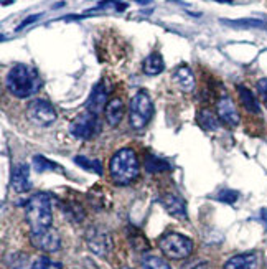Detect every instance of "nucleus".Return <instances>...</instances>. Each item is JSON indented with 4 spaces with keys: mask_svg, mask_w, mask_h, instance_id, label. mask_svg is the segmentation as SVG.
<instances>
[{
    "mask_svg": "<svg viewBox=\"0 0 267 269\" xmlns=\"http://www.w3.org/2000/svg\"><path fill=\"white\" fill-rule=\"evenodd\" d=\"M40 76L37 69L26 65H15L7 74V88L17 98H28L40 90Z\"/></svg>",
    "mask_w": 267,
    "mask_h": 269,
    "instance_id": "1",
    "label": "nucleus"
},
{
    "mask_svg": "<svg viewBox=\"0 0 267 269\" xmlns=\"http://www.w3.org/2000/svg\"><path fill=\"white\" fill-rule=\"evenodd\" d=\"M139 158L132 149H122L115 152L109 162V174L114 183L129 185L139 175Z\"/></svg>",
    "mask_w": 267,
    "mask_h": 269,
    "instance_id": "2",
    "label": "nucleus"
},
{
    "mask_svg": "<svg viewBox=\"0 0 267 269\" xmlns=\"http://www.w3.org/2000/svg\"><path fill=\"white\" fill-rule=\"evenodd\" d=\"M26 220L32 233L43 231L51 226V200L46 193H37L26 203Z\"/></svg>",
    "mask_w": 267,
    "mask_h": 269,
    "instance_id": "3",
    "label": "nucleus"
},
{
    "mask_svg": "<svg viewBox=\"0 0 267 269\" xmlns=\"http://www.w3.org/2000/svg\"><path fill=\"white\" fill-rule=\"evenodd\" d=\"M154 114V104L150 96L145 91H139L135 96L131 99L129 104V121L134 129H142L149 124Z\"/></svg>",
    "mask_w": 267,
    "mask_h": 269,
    "instance_id": "4",
    "label": "nucleus"
},
{
    "mask_svg": "<svg viewBox=\"0 0 267 269\" xmlns=\"http://www.w3.org/2000/svg\"><path fill=\"white\" fill-rule=\"evenodd\" d=\"M193 241L180 233H168L158 240V248L170 259H185L193 253Z\"/></svg>",
    "mask_w": 267,
    "mask_h": 269,
    "instance_id": "5",
    "label": "nucleus"
},
{
    "mask_svg": "<svg viewBox=\"0 0 267 269\" xmlns=\"http://www.w3.org/2000/svg\"><path fill=\"white\" fill-rule=\"evenodd\" d=\"M26 116L37 126L46 127L56 121V111L46 99H33L26 108Z\"/></svg>",
    "mask_w": 267,
    "mask_h": 269,
    "instance_id": "6",
    "label": "nucleus"
},
{
    "mask_svg": "<svg viewBox=\"0 0 267 269\" xmlns=\"http://www.w3.org/2000/svg\"><path fill=\"white\" fill-rule=\"evenodd\" d=\"M86 243L89 249L97 256H108L112 249V238L109 231L101 226H92L86 231Z\"/></svg>",
    "mask_w": 267,
    "mask_h": 269,
    "instance_id": "7",
    "label": "nucleus"
},
{
    "mask_svg": "<svg viewBox=\"0 0 267 269\" xmlns=\"http://www.w3.org/2000/svg\"><path fill=\"white\" fill-rule=\"evenodd\" d=\"M69 131L71 134L79 140L91 139L97 131V116L89 111L78 114V116L73 119V122H71Z\"/></svg>",
    "mask_w": 267,
    "mask_h": 269,
    "instance_id": "8",
    "label": "nucleus"
},
{
    "mask_svg": "<svg viewBox=\"0 0 267 269\" xmlns=\"http://www.w3.org/2000/svg\"><path fill=\"white\" fill-rule=\"evenodd\" d=\"M32 243L37 246L38 249L46 251V253H55V251L60 249L61 246V240L60 235L55 228H46L43 231L38 233H32Z\"/></svg>",
    "mask_w": 267,
    "mask_h": 269,
    "instance_id": "9",
    "label": "nucleus"
},
{
    "mask_svg": "<svg viewBox=\"0 0 267 269\" xmlns=\"http://www.w3.org/2000/svg\"><path fill=\"white\" fill-rule=\"evenodd\" d=\"M216 112H218V117L222 124H226L228 127H236L241 121L239 117V112L236 109V104L233 103V99L229 96H221L218 99V104H216Z\"/></svg>",
    "mask_w": 267,
    "mask_h": 269,
    "instance_id": "10",
    "label": "nucleus"
},
{
    "mask_svg": "<svg viewBox=\"0 0 267 269\" xmlns=\"http://www.w3.org/2000/svg\"><path fill=\"white\" fill-rule=\"evenodd\" d=\"M108 103H109V90H108V86L104 85V81H99L94 88H92L91 94H89L86 109L89 112L97 116L101 111H104Z\"/></svg>",
    "mask_w": 267,
    "mask_h": 269,
    "instance_id": "11",
    "label": "nucleus"
},
{
    "mask_svg": "<svg viewBox=\"0 0 267 269\" xmlns=\"http://www.w3.org/2000/svg\"><path fill=\"white\" fill-rule=\"evenodd\" d=\"M10 185L17 193H25L30 190V169L26 164H19L12 169L10 175Z\"/></svg>",
    "mask_w": 267,
    "mask_h": 269,
    "instance_id": "12",
    "label": "nucleus"
},
{
    "mask_svg": "<svg viewBox=\"0 0 267 269\" xmlns=\"http://www.w3.org/2000/svg\"><path fill=\"white\" fill-rule=\"evenodd\" d=\"M222 269H261V256L257 253H243L229 258Z\"/></svg>",
    "mask_w": 267,
    "mask_h": 269,
    "instance_id": "13",
    "label": "nucleus"
},
{
    "mask_svg": "<svg viewBox=\"0 0 267 269\" xmlns=\"http://www.w3.org/2000/svg\"><path fill=\"white\" fill-rule=\"evenodd\" d=\"M173 83L177 85L178 90L183 92H191L195 90V85H197V83H195L193 71H191V68L186 65L178 66L175 69V73H173Z\"/></svg>",
    "mask_w": 267,
    "mask_h": 269,
    "instance_id": "14",
    "label": "nucleus"
},
{
    "mask_svg": "<svg viewBox=\"0 0 267 269\" xmlns=\"http://www.w3.org/2000/svg\"><path fill=\"white\" fill-rule=\"evenodd\" d=\"M124 112H126V106H124V101L121 98H112L109 99L108 106L104 109V117L108 121L109 126H119V122L122 121Z\"/></svg>",
    "mask_w": 267,
    "mask_h": 269,
    "instance_id": "15",
    "label": "nucleus"
},
{
    "mask_svg": "<svg viewBox=\"0 0 267 269\" xmlns=\"http://www.w3.org/2000/svg\"><path fill=\"white\" fill-rule=\"evenodd\" d=\"M162 202L165 210L172 217H175L178 220H186V205L181 197H178L177 193H167Z\"/></svg>",
    "mask_w": 267,
    "mask_h": 269,
    "instance_id": "16",
    "label": "nucleus"
},
{
    "mask_svg": "<svg viewBox=\"0 0 267 269\" xmlns=\"http://www.w3.org/2000/svg\"><path fill=\"white\" fill-rule=\"evenodd\" d=\"M238 94H239V101H241L243 108L246 109L249 114H254V116H259L261 114V106L259 101L256 99V96L252 94L251 90L243 85H238Z\"/></svg>",
    "mask_w": 267,
    "mask_h": 269,
    "instance_id": "17",
    "label": "nucleus"
},
{
    "mask_svg": "<svg viewBox=\"0 0 267 269\" xmlns=\"http://www.w3.org/2000/svg\"><path fill=\"white\" fill-rule=\"evenodd\" d=\"M144 73L149 74V76H157L163 71V68H165V65H163V58L158 55V53H152V55H149L144 61Z\"/></svg>",
    "mask_w": 267,
    "mask_h": 269,
    "instance_id": "18",
    "label": "nucleus"
},
{
    "mask_svg": "<svg viewBox=\"0 0 267 269\" xmlns=\"http://www.w3.org/2000/svg\"><path fill=\"white\" fill-rule=\"evenodd\" d=\"M197 122L204 131H216L220 127V117H216L210 109H200L197 114Z\"/></svg>",
    "mask_w": 267,
    "mask_h": 269,
    "instance_id": "19",
    "label": "nucleus"
},
{
    "mask_svg": "<svg viewBox=\"0 0 267 269\" xmlns=\"http://www.w3.org/2000/svg\"><path fill=\"white\" fill-rule=\"evenodd\" d=\"M224 25L234 28H266L267 23L261 19H239V20H221Z\"/></svg>",
    "mask_w": 267,
    "mask_h": 269,
    "instance_id": "20",
    "label": "nucleus"
},
{
    "mask_svg": "<svg viewBox=\"0 0 267 269\" xmlns=\"http://www.w3.org/2000/svg\"><path fill=\"white\" fill-rule=\"evenodd\" d=\"M145 169L150 172V174H158V172H165L170 169V165H168V162L165 158H160L157 156H154V154H149V156H145Z\"/></svg>",
    "mask_w": 267,
    "mask_h": 269,
    "instance_id": "21",
    "label": "nucleus"
},
{
    "mask_svg": "<svg viewBox=\"0 0 267 269\" xmlns=\"http://www.w3.org/2000/svg\"><path fill=\"white\" fill-rule=\"evenodd\" d=\"M66 217H68L71 222H83L84 218V208L79 203H76V202H69V203H66L63 206Z\"/></svg>",
    "mask_w": 267,
    "mask_h": 269,
    "instance_id": "22",
    "label": "nucleus"
},
{
    "mask_svg": "<svg viewBox=\"0 0 267 269\" xmlns=\"http://www.w3.org/2000/svg\"><path fill=\"white\" fill-rule=\"evenodd\" d=\"M142 269H172L165 259L158 256H145L142 259Z\"/></svg>",
    "mask_w": 267,
    "mask_h": 269,
    "instance_id": "23",
    "label": "nucleus"
},
{
    "mask_svg": "<svg viewBox=\"0 0 267 269\" xmlns=\"http://www.w3.org/2000/svg\"><path fill=\"white\" fill-rule=\"evenodd\" d=\"M74 162H76L79 167H83L84 170H91L97 175L102 174V167H101L99 160H89V158H86L84 156H78V157H74Z\"/></svg>",
    "mask_w": 267,
    "mask_h": 269,
    "instance_id": "24",
    "label": "nucleus"
},
{
    "mask_svg": "<svg viewBox=\"0 0 267 269\" xmlns=\"http://www.w3.org/2000/svg\"><path fill=\"white\" fill-rule=\"evenodd\" d=\"M33 165L38 172H44V170H55V172H61V169L56 164H53L48 158H44L43 156H37L33 157Z\"/></svg>",
    "mask_w": 267,
    "mask_h": 269,
    "instance_id": "25",
    "label": "nucleus"
},
{
    "mask_svg": "<svg viewBox=\"0 0 267 269\" xmlns=\"http://www.w3.org/2000/svg\"><path fill=\"white\" fill-rule=\"evenodd\" d=\"M238 198H239V193L236 190H221L218 193V200L222 202V203H228V205L236 203Z\"/></svg>",
    "mask_w": 267,
    "mask_h": 269,
    "instance_id": "26",
    "label": "nucleus"
},
{
    "mask_svg": "<svg viewBox=\"0 0 267 269\" xmlns=\"http://www.w3.org/2000/svg\"><path fill=\"white\" fill-rule=\"evenodd\" d=\"M40 17H42V13H35V15H30V17H26V19L22 22V23L17 26V32H22V30L25 28V26H28L30 23H33V22H37Z\"/></svg>",
    "mask_w": 267,
    "mask_h": 269,
    "instance_id": "27",
    "label": "nucleus"
},
{
    "mask_svg": "<svg viewBox=\"0 0 267 269\" xmlns=\"http://www.w3.org/2000/svg\"><path fill=\"white\" fill-rule=\"evenodd\" d=\"M32 269H51V263L48 258H40L33 263Z\"/></svg>",
    "mask_w": 267,
    "mask_h": 269,
    "instance_id": "28",
    "label": "nucleus"
},
{
    "mask_svg": "<svg viewBox=\"0 0 267 269\" xmlns=\"http://www.w3.org/2000/svg\"><path fill=\"white\" fill-rule=\"evenodd\" d=\"M257 91H259V94L262 96V99L267 101V78L257 81Z\"/></svg>",
    "mask_w": 267,
    "mask_h": 269,
    "instance_id": "29",
    "label": "nucleus"
},
{
    "mask_svg": "<svg viewBox=\"0 0 267 269\" xmlns=\"http://www.w3.org/2000/svg\"><path fill=\"white\" fill-rule=\"evenodd\" d=\"M190 269H211V268L208 263H198V264H195V266H191Z\"/></svg>",
    "mask_w": 267,
    "mask_h": 269,
    "instance_id": "30",
    "label": "nucleus"
},
{
    "mask_svg": "<svg viewBox=\"0 0 267 269\" xmlns=\"http://www.w3.org/2000/svg\"><path fill=\"white\" fill-rule=\"evenodd\" d=\"M137 3H140V5H145V3H150L152 0H135Z\"/></svg>",
    "mask_w": 267,
    "mask_h": 269,
    "instance_id": "31",
    "label": "nucleus"
},
{
    "mask_svg": "<svg viewBox=\"0 0 267 269\" xmlns=\"http://www.w3.org/2000/svg\"><path fill=\"white\" fill-rule=\"evenodd\" d=\"M215 2H220V3H233V0H215Z\"/></svg>",
    "mask_w": 267,
    "mask_h": 269,
    "instance_id": "32",
    "label": "nucleus"
},
{
    "mask_svg": "<svg viewBox=\"0 0 267 269\" xmlns=\"http://www.w3.org/2000/svg\"><path fill=\"white\" fill-rule=\"evenodd\" d=\"M261 215H262V217H264V222L267 223V210H262V213H261Z\"/></svg>",
    "mask_w": 267,
    "mask_h": 269,
    "instance_id": "33",
    "label": "nucleus"
},
{
    "mask_svg": "<svg viewBox=\"0 0 267 269\" xmlns=\"http://www.w3.org/2000/svg\"><path fill=\"white\" fill-rule=\"evenodd\" d=\"M2 3H3V5H10L12 0H2Z\"/></svg>",
    "mask_w": 267,
    "mask_h": 269,
    "instance_id": "34",
    "label": "nucleus"
}]
</instances>
